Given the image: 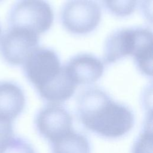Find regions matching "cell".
Wrapping results in <instances>:
<instances>
[{
  "instance_id": "6da1fadb",
  "label": "cell",
  "mask_w": 153,
  "mask_h": 153,
  "mask_svg": "<svg viewBox=\"0 0 153 153\" xmlns=\"http://www.w3.org/2000/svg\"><path fill=\"white\" fill-rule=\"evenodd\" d=\"M77 116L90 131L104 138L116 139L128 133L134 124L133 111L114 101L103 90L91 87L77 99Z\"/></svg>"
},
{
  "instance_id": "7a4b0ae2",
  "label": "cell",
  "mask_w": 153,
  "mask_h": 153,
  "mask_svg": "<svg viewBox=\"0 0 153 153\" xmlns=\"http://www.w3.org/2000/svg\"><path fill=\"white\" fill-rule=\"evenodd\" d=\"M53 20V10L45 0H18L7 17L9 27L25 28L38 35L49 30Z\"/></svg>"
},
{
  "instance_id": "3957f363",
  "label": "cell",
  "mask_w": 153,
  "mask_h": 153,
  "mask_svg": "<svg viewBox=\"0 0 153 153\" xmlns=\"http://www.w3.org/2000/svg\"><path fill=\"white\" fill-rule=\"evenodd\" d=\"M62 69L57 53L45 47H36L23 63L24 75L37 92L53 82Z\"/></svg>"
},
{
  "instance_id": "277c9868",
  "label": "cell",
  "mask_w": 153,
  "mask_h": 153,
  "mask_svg": "<svg viewBox=\"0 0 153 153\" xmlns=\"http://www.w3.org/2000/svg\"><path fill=\"white\" fill-rule=\"evenodd\" d=\"M101 16V8L94 0H68L60 14L65 29L77 35L94 30L99 24Z\"/></svg>"
},
{
  "instance_id": "5b68a950",
  "label": "cell",
  "mask_w": 153,
  "mask_h": 153,
  "mask_svg": "<svg viewBox=\"0 0 153 153\" xmlns=\"http://www.w3.org/2000/svg\"><path fill=\"white\" fill-rule=\"evenodd\" d=\"M39 35L22 27H10L0 39V56L12 66L23 65L36 47Z\"/></svg>"
},
{
  "instance_id": "8992f818",
  "label": "cell",
  "mask_w": 153,
  "mask_h": 153,
  "mask_svg": "<svg viewBox=\"0 0 153 153\" xmlns=\"http://www.w3.org/2000/svg\"><path fill=\"white\" fill-rule=\"evenodd\" d=\"M38 134L50 143L62 137L72 130V117L60 103H50L41 108L34 120Z\"/></svg>"
},
{
  "instance_id": "52a82bcc",
  "label": "cell",
  "mask_w": 153,
  "mask_h": 153,
  "mask_svg": "<svg viewBox=\"0 0 153 153\" xmlns=\"http://www.w3.org/2000/svg\"><path fill=\"white\" fill-rule=\"evenodd\" d=\"M64 66L77 85L94 83L102 76L104 71L102 62L96 56L88 53L72 57Z\"/></svg>"
},
{
  "instance_id": "ba28073f",
  "label": "cell",
  "mask_w": 153,
  "mask_h": 153,
  "mask_svg": "<svg viewBox=\"0 0 153 153\" xmlns=\"http://www.w3.org/2000/svg\"><path fill=\"white\" fill-rule=\"evenodd\" d=\"M136 27L122 28L108 36L103 48V60L112 63L127 56H132L135 48Z\"/></svg>"
},
{
  "instance_id": "9c48e42d",
  "label": "cell",
  "mask_w": 153,
  "mask_h": 153,
  "mask_svg": "<svg viewBox=\"0 0 153 153\" xmlns=\"http://www.w3.org/2000/svg\"><path fill=\"white\" fill-rule=\"evenodd\" d=\"M25 93L11 81H0V118L13 121L24 110Z\"/></svg>"
},
{
  "instance_id": "30bf717a",
  "label": "cell",
  "mask_w": 153,
  "mask_h": 153,
  "mask_svg": "<svg viewBox=\"0 0 153 153\" xmlns=\"http://www.w3.org/2000/svg\"><path fill=\"white\" fill-rule=\"evenodd\" d=\"M134 63L142 74L152 75V33L145 27H136V40L132 55Z\"/></svg>"
},
{
  "instance_id": "8fae6325",
  "label": "cell",
  "mask_w": 153,
  "mask_h": 153,
  "mask_svg": "<svg viewBox=\"0 0 153 153\" xmlns=\"http://www.w3.org/2000/svg\"><path fill=\"white\" fill-rule=\"evenodd\" d=\"M51 153H90V145L83 134L72 130L50 143Z\"/></svg>"
},
{
  "instance_id": "7c38bea8",
  "label": "cell",
  "mask_w": 153,
  "mask_h": 153,
  "mask_svg": "<svg viewBox=\"0 0 153 153\" xmlns=\"http://www.w3.org/2000/svg\"><path fill=\"white\" fill-rule=\"evenodd\" d=\"M107 9L117 17H126L132 14L139 2V0H102Z\"/></svg>"
},
{
  "instance_id": "4fadbf2b",
  "label": "cell",
  "mask_w": 153,
  "mask_h": 153,
  "mask_svg": "<svg viewBox=\"0 0 153 153\" xmlns=\"http://www.w3.org/2000/svg\"><path fill=\"white\" fill-rule=\"evenodd\" d=\"M152 117L144 126L138 137L135 140L131 153H152Z\"/></svg>"
},
{
  "instance_id": "5bb4252c",
  "label": "cell",
  "mask_w": 153,
  "mask_h": 153,
  "mask_svg": "<svg viewBox=\"0 0 153 153\" xmlns=\"http://www.w3.org/2000/svg\"><path fill=\"white\" fill-rule=\"evenodd\" d=\"M0 153H36L33 146L26 140L13 136L0 145Z\"/></svg>"
},
{
  "instance_id": "9a60e30c",
  "label": "cell",
  "mask_w": 153,
  "mask_h": 153,
  "mask_svg": "<svg viewBox=\"0 0 153 153\" xmlns=\"http://www.w3.org/2000/svg\"><path fill=\"white\" fill-rule=\"evenodd\" d=\"M14 136L13 121L0 118V145Z\"/></svg>"
},
{
  "instance_id": "2e32d148",
  "label": "cell",
  "mask_w": 153,
  "mask_h": 153,
  "mask_svg": "<svg viewBox=\"0 0 153 153\" xmlns=\"http://www.w3.org/2000/svg\"><path fill=\"white\" fill-rule=\"evenodd\" d=\"M1 33H2V29H1V25H0V38H1Z\"/></svg>"
},
{
  "instance_id": "e0dca14e",
  "label": "cell",
  "mask_w": 153,
  "mask_h": 153,
  "mask_svg": "<svg viewBox=\"0 0 153 153\" xmlns=\"http://www.w3.org/2000/svg\"><path fill=\"white\" fill-rule=\"evenodd\" d=\"M2 1V0H0V2H1Z\"/></svg>"
}]
</instances>
